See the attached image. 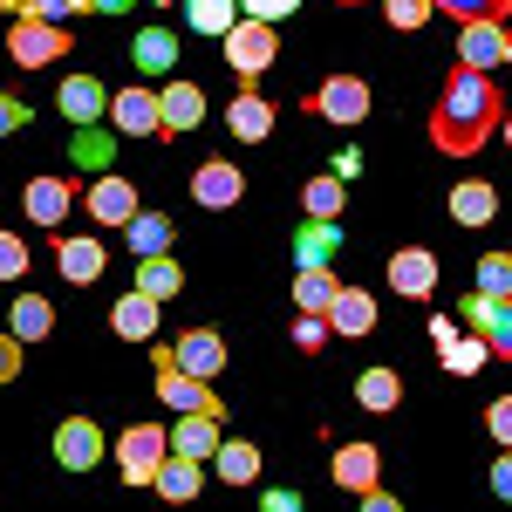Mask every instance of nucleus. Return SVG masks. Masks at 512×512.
Here are the masks:
<instances>
[{
	"label": "nucleus",
	"instance_id": "21",
	"mask_svg": "<svg viewBox=\"0 0 512 512\" xmlns=\"http://www.w3.org/2000/svg\"><path fill=\"white\" fill-rule=\"evenodd\" d=\"M55 267H62V280H103V267H110V253H103V239L96 233H69L62 246H55Z\"/></svg>",
	"mask_w": 512,
	"mask_h": 512
},
{
	"label": "nucleus",
	"instance_id": "6",
	"mask_svg": "<svg viewBox=\"0 0 512 512\" xmlns=\"http://www.w3.org/2000/svg\"><path fill=\"white\" fill-rule=\"evenodd\" d=\"M82 212H89L103 233H123V226L144 212V205H137V185H130V178H117V171H96V185L82 192Z\"/></svg>",
	"mask_w": 512,
	"mask_h": 512
},
{
	"label": "nucleus",
	"instance_id": "2",
	"mask_svg": "<svg viewBox=\"0 0 512 512\" xmlns=\"http://www.w3.org/2000/svg\"><path fill=\"white\" fill-rule=\"evenodd\" d=\"M226 69H233L239 82H260L267 69H274V55H280V35H274V21H253V14H239V28L226 41Z\"/></svg>",
	"mask_w": 512,
	"mask_h": 512
},
{
	"label": "nucleus",
	"instance_id": "15",
	"mask_svg": "<svg viewBox=\"0 0 512 512\" xmlns=\"http://www.w3.org/2000/svg\"><path fill=\"white\" fill-rule=\"evenodd\" d=\"M465 321L492 342V355L512 362V294H472V301H465Z\"/></svg>",
	"mask_w": 512,
	"mask_h": 512
},
{
	"label": "nucleus",
	"instance_id": "9",
	"mask_svg": "<svg viewBox=\"0 0 512 512\" xmlns=\"http://www.w3.org/2000/svg\"><path fill=\"white\" fill-rule=\"evenodd\" d=\"M158 355H171L178 369H192V376L212 383V376L226 369V335H219V328H185V335H178L171 349H158Z\"/></svg>",
	"mask_w": 512,
	"mask_h": 512
},
{
	"label": "nucleus",
	"instance_id": "44",
	"mask_svg": "<svg viewBox=\"0 0 512 512\" xmlns=\"http://www.w3.org/2000/svg\"><path fill=\"white\" fill-rule=\"evenodd\" d=\"M21 355H28V342H21L14 328H0V383H14V376H21Z\"/></svg>",
	"mask_w": 512,
	"mask_h": 512
},
{
	"label": "nucleus",
	"instance_id": "50",
	"mask_svg": "<svg viewBox=\"0 0 512 512\" xmlns=\"http://www.w3.org/2000/svg\"><path fill=\"white\" fill-rule=\"evenodd\" d=\"M499 130H506V144H512V110H506V123H499Z\"/></svg>",
	"mask_w": 512,
	"mask_h": 512
},
{
	"label": "nucleus",
	"instance_id": "46",
	"mask_svg": "<svg viewBox=\"0 0 512 512\" xmlns=\"http://www.w3.org/2000/svg\"><path fill=\"white\" fill-rule=\"evenodd\" d=\"M301 0H239V14H253V21H287Z\"/></svg>",
	"mask_w": 512,
	"mask_h": 512
},
{
	"label": "nucleus",
	"instance_id": "48",
	"mask_svg": "<svg viewBox=\"0 0 512 512\" xmlns=\"http://www.w3.org/2000/svg\"><path fill=\"white\" fill-rule=\"evenodd\" d=\"M492 492L512 499V444H499V458H492Z\"/></svg>",
	"mask_w": 512,
	"mask_h": 512
},
{
	"label": "nucleus",
	"instance_id": "11",
	"mask_svg": "<svg viewBox=\"0 0 512 512\" xmlns=\"http://www.w3.org/2000/svg\"><path fill=\"white\" fill-rule=\"evenodd\" d=\"M158 117H164L158 144H171V137L198 130V123H205V89H198V82H164V89H158Z\"/></svg>",
	"mask_w": 512,
	"mask_h": 512
},
{
	"label": "nucleus",
	"instance_id": "34",
	"mask_svg": "<svg viewBox=\"0 0 512 512\" xmlns=\"http://www.w3.org/2000/svg\"><path fill=\"white\" fill-rule=\"evenodd\" d=\"M7 328H14L21 342H41V335L55 328V308H48V294H14V315H7Z\"/></svg>",
	"mask_w": 512,
	"mask_h": 512
},
{
	"label": "nucleus",
	"instance_id": "32",
	"mask_svg": "<svg viewBox=\"0 0 512 512\" xmlns=\"http://www.w3.org/2000/svg\"><path fill=\"white\" fill-rule=\"evenodd\" d=\"M151 485H158L164 499H178V506H185V499H198V485H205V472H198V458H185V451H171V458L158 465V478H151Z\"/></svg>",
	"mask_w": 512,
	"mask_h": 512
},
{
	"label": "nucleus",
	"instance_id": "31",
	"mask_svg": "<svg viewBox=\"0 0 512 512\" xmlns=\"http://www.w3.org/2000/svg\"><path fill=\"white\" fill-rule=\"evenodd\" d=\"M130 287H144V294L171 301V294H185V267H178L171 253H144V260H137V280H130Z\"/></svg>",
	"mask_w": 512,
	"mask_h": 512
},
{
	"label": "nucleus",
	"instance_id": "10",
	"mask_svg": "<svg viewBox=\"0 0 512 512\" xmlns=\"http://www.w3.org/2000/svg\"><path fill=\"white\" fill-rule=\"evenodd\" d=\"M458 62L492 76V69H506V62H512V35L499 28V21H465V35H458Z\"/></svg>",
	"mask_w": 512,
	"mask_h": 512
},
{
	"label": "nucleus",
	"instance_id": "13",
	"mask_svg": "<svg viewBox=\"0 0 512 512\" xmlns=\"http://www.w3.org/2000/svg\"><path fill=\"white\" fill-rule=\"evenodd\" d=\"M390 294H403V301H431L437 294V253H424V246L390 253Z\"/></svg>",
	"mask_w": 512,
	"mask_h": 512
},
{
	"label": "nucleus",
	"instance_id": "37",
	"mask_svg": "<svg viewBox=\"0 0 512 512\" xmlns=\"http://www.w3.org/2000/svg\"><path fill=\"white\" fill-rule=\"evenodd\" d=\"M110 151H117V137H110V130L76 123V164H82V171H110Z\"/></svg>",
	"mask_w": 512,
	"mask_h": 512
},
{
	"label": "nucleus",
	"instance_id": "30",
	"mask_svg": "<svg viewBox=\"0 0 512 512\" xmlns=\"http://www.w3.org/2000/svg\"><path fill=\"white\" fill-rule=\"evenodd\" d=\"M355 403H362V410H376V417L396 410V403H403V376L383 369V362H376V369H362V376H355Z\"/></svg>",
	"mask_w": 512,
	"mask_h": 512
},
{
	"label": "nucleus",
	"instance_id": "43",
	"mask_svg": "<svg viewBox=\"0 0 512 512\" xmlns=\"http://www.w3.org/2000/svg\"><path fill=\"white\" fill-rule=\"evenodd\" d=\"M28 14H41V21H76V14H89V0H28Z\"/></svg>",
	"mask_w": 512,
	"mask_h": 512
},
{
	"label": "nucleus",
	"instance_id": "1",
	"mask_svg": "<svg viewBox=\"0 0 512 512\" xmlns=\"http://www.w3.org/2000/svg\"><path fill=\"white\" fill-rule=\"evenodd\" d=\"M499 123H506L499 82L485 76V69H465V62H458V69L444 76V96H437V110H431V144L444 158H478Z\"/></svg>",
	"mask_w": 512,
	"mask_h": 512
},
{
	"label": "nucleus",
	"instance_id": "14",
	"mask_svg": "<svg viewBox=\"0 0 512 512\" xmlns=\"http://www.w3.org/2000/svg\"><path fill=\"white\" fill-rule=\"evenodd\" d=\"M192 198L205 205V212H226V205H239V198H246V178H239V164L205 158V164L192 171Z\"/></svg>",
	"mask_w": 512,
	"mask_h": 512
},
{
	"label": "nucleus",
	"instance_id": "3",
	"mask_svg": "<svg viewBox=\"0 0 512 512\" xmlns=\"http://www.w3.org/2000/svg\"><path fill=\"white\" fill-rule=\"evenodd\" d=\"M164 458H171V431H164V424H130V431L117 437V472H123V485H151Z\"/></svg>",
	"mask_w": 512,
	"mask_h": 512
},
{
	"label": "nucleus",
	"instance_id": "4",
	"mask_svg": "<svg viewBox=\"0 0 512 512\" xmlns=\"http://www.w3.org/2000/svg\"><path fill=\"white\" fill-rule=\"evenodd\" d=\"M7 55H14L21 69H48V62L69 55V28H62V21H41V14H21V21L7 28Z\"/></svg>",
	"mask_w": 512,
	"mask_h": 512
},
{
	"label": "nucleus",
	"instance_id": "23",
	"mask_svg": "<svg viewBox=\"0 0 512 512\" xmlns=\"http://www.w3.org/2000/svg\"><path fill=\"white\" fill-rule=\"evenodd\" d=\"M335 253H342V226L308 212V219H301V233H294V267H328Z\"/></svg>",
	"mask_w": 512,
	"mask_h": 512
},
{
	"label": "nucleus",
	"instance_id": "7",
	"mask_svg": "<svg viewBox=\"0 0 512 512\" xmlns=\"http://www.w3.org/2000/svg\"><path fill=\"white\" fill-rule=\"evenodd\" d=\"M431 342H437V362L451 369V376H478L485 362H492V342L485 335H458V321H444V315H431Z\"/></svg>",
	"mask_w": 512,
	"mask_h": 512
},
{
	"label": "nucleus",
	"instance_id": "8",
	"mask_svg": "<svg viewBox=\"0 0 512 512\" xmlns=\"http://www.w3.org/2000/svg\"><path fill=\"white\" fill-rule=\"evenodd\" d=\"M158 403H171L178 417H185V410H219V417H226V403L212 396V383L192 376V369H178L171 355H158Z\"/></svg>",
	"mask_w": 512,
	"mask_h": 512
},
{
	"label": "nucleus",
	"instance_id": "12",
	"mask_svg": "<svg viewBox=\"0 0 512 512\" xmlns=\"http://www.w3.org/2000/svg\"><path fill=\"white\" fill-rule=\"evenodd\" d=\"M96 458H103L96 417H62V424H55V465H62V472H89Z\"/></svg>",
	"mask_w": 512,
	"mask_h": 512
},
{
	"label": "nucleus",
	"instance_id": "29",
	"mask_svg": "<svg viewBox=\"0 0 512 512\" xmlns=\"http://www.w3.org/2000/svg\"><path fill=\"white\" fill-rule=\"evenodd\" d=\"M328 328H335V335H369V328H376V294L342 287V294H335V308H328Z\"/></svg>",
	"mask_w": 512,
	"mask_h": 512
},
{
	"label": "nucleus",
	"instance_id": "49",
	"mask_svg": "<svg viewBox=\"0 0 512 512\" xmlns=\"http://www.w3.org/2000/svg\"><path fill=\"white\" fill-rule=\"evenodd\" d=\"M89 14H130V0H89Z\"/></svg>",
	"mask_w": 512,
	"mask_h": 512
},
{
	"label": "nucleus",
	"instance_id": "28",
	"mask_svg": "<svg viewBox=\"0 0 512 512\" xmlns=\"http://www.w3.org/2000/svg\"><path fill=\"white\" fill-rule=\"evenodd\" d=\"M260 465H267V458H260L246 437H226V444L212 451V472L226 478V485H260Z\"/></svg>",
	"mask_w": 512,
	"mask_h": 512
},
{
	"label": "nucleus",
	"instance_id": "40",
	"mask_svg": "<svg viewBox=\"0 0 512 512\" xmlns=\"http://www.w3.org/2000/svg\"><path fill=\"white\" fill-rule=\"evenodd\" d=\"M328 335H335V328H328V315H308V308H294V349H328Z\"/></svg>",
	"mask_w": 512,
	"mask_h": 512
},
{
	"label": "nucleus",
	"instance_id": "36",
	"mask_svg": "<svg viewBox=\"0 0 512 512\" xmlns=\"http://www.w3.org/2000/svg\"><path fill=\"white\" fill-rule=\"evenodd\" d=\"M342 198H349V178H308V192H301V212H315V219H342Z\"/></svg>",
	"mask_w": 512,
	"mask_h": 512
},
{
	"label": "nucleus",
	"instance_id": "24",
	"mask_svg": "<svg viewBox=\"0 0 512 512\" xmlns=\"http://www.w3.org/2000/svg\"><path fill=\"white\" fill-rule=\"evenodd\" d=\"M55 103H62V117H69V123H96V117H110V89H103L96 76H69Z\"/></svg>",
	"mask_w": 512,
	"mask_h": 512
},
{
	"label": "nucleus",
	"instance_id": "19",
	"mask_svg": "<svg viewBox=\"0 0 512 512\" xmlns=\"http://www.w3.org/2000/svg\"><path fill=\"white\" fill-rule=\"evenodd\" d=\"M328 472H335V485H342V492H355V499H362V492H376V478H383V451H376V444H342Z\"/></svg>",
	"mask_w": 512,
	"mask_h": 512
},
{
	"label": "nucleus",
	"instance_id": "25",
	"mask_svg": "<svg viewBox=\"0 0 512 512\" xmlns=\"http://www.w3.org/2000/svg\"><path fill=\"white\" fill-rule=\"evenodd\" d=\"M130 62H137L144 76H171V69H178V35H171V28H137Z\"/></svg>",
	"mask_w": 512,
	"mask_h": 512
},
{
	"label": "nucleus",
	"instance_id": "27",
	"mask_svg": "<svg viewBox=\"0 0 512 512\" xmlns=\"http://www.w3.org/2000/svg\"><path fill=\"white\" fill-rule=\"evenodd\" d=\"M342 287H349V280H335L328 267H294V308H308V315H328Z\"/></svg>",
	"mask_w": 512,
	"mask_h": 512
},
{
	"label": "nucleus",
	"instance_id": "5",
	"mask_svg": "<svg viewBox=\"0 0 512 512\" xmlns=\"http://www.w3.org/2000/svg\"><path fill=\"white\" fill-rule=\"evenodd\" d=\"M369 103H376V96H369L362 76H328L315 96H308V110H315L321 123H335V130H355V123L369 117Z\"/></svg>",
	"mask_w": 512,
	"mask_h": 512
},
{
	"label": "nucleus",
	"instance_id": "35",
	"mask_svg": "<svg viewBox=\"0 0 512 512\" xmlns=\"http://www.w3.org/2000/svg\"><path fill=\"white\" fill-rule=\"evenodd\" d=\"M123 239H130L137 260H144V253H171V219H164V212H137V219L123 226Z\"/></svg>",
	"mask_w": 512,
	"mask_h": 512
},
{
	"label": "nucleus",
	"instance_id": "41",
	"mask_svg": "<svg viewBox=\"0 0 512 512\" xmlns=\"http://www.w3.org/2000/svg\"><path fill=\"white\" fill-rule=\"evenodd\" d=\"M478 294H512V253H485L478 260Z\"/></svg>",
	"mask_w": 512,
	"mask_h": 512
},
{
	"label": "nucleus",
	"instance_id": "16",
	"mask_svg": "<svg viewBox=\"0 0 512 512\" xmlns=\"http://www.w3.org/2000/svg\"><path fill=\"white\" fill-rule=\"evenodd\" d=\"M226 130H233L239 144H260V137H274V103H267L253 82H239V96L226 103Z\"/></svg>",
	"mask_w": 512,
	"mask_h": 512
},
{
	"label": "nucleus",
	"instance_id": "47",
	"mask_svg": "<svg viewBox=\"0 0 512 512\" xmlns=\"http://www.w3.org/2000/svg\"><path fill=\"white\" fill-rule=\"evenodd\" d=\"M14 130H28V103L0 89V137H14Z\"/></svg>",
	"mask_w": 512,
	"mask_h": 512
},
{
	"label": "nucleus",
	"instance_id": "42",
	"mask_svg": "<svg viewBox=\"0 0 512 512\" xmlns=\"http://www.w3.org/2000/svg\"><path fill=\"white\" fill-rule=\"evenodd\" d=\"M0 280H28V239L0 233Z\"/></svg>",
	"mask_w": 512,
	"mask_h": 512
},
{
	"label": "nucleus",
	"instance_id": "33",
	"mask_svg": "<svg viewBox=\"0 0 512 512\" xmlns=\"http://www.w3.org/2000/svg\"><path fill=\"white\" fill-rule=\"evenodd\" d=\"M185 28L192 35H233L239 28V0H185Z\"/></svg>",
	"mask_w": 512,
	"mask_h": 512
},
{
	"label": "nucleus",
	"instance_id": "52",
	"mask_svg": "<svg viewBox=\"0 0 512 512\" xmlns=\"http://www.w3.org/2000/svg\"><path fill=\"white\" fill-rule=\"evenodd\" d=\"M342 7H355V0H342Z\"/></svg>",
	"mask_w": 512,
	"mask_h": 512
},
{
	"label": "nucleus",
	"instance_id": "39",
	"mask_svg": "<svg viewBox=\"0 0 512 512\" xmlns=\"http://www.w3.org/2000/svg\"><path fill=\"white\" fill-rule=\"evenodd\" d=\"M437 14H458V21H506L512 0H437Z\"/></svg>",
	"mask_w": 512,
	"mask_h": 512
},
{
	"label": "nucleus",
	"instance_id": "45",
	"mask_svg": "<svg viewBox=\"0 0 512 512\" xmlns=\"http://www.w3.org/2000/svg\"><path fill=\"white\" fill-rule=\"evenodd\" d=\"M485 431L499 437V444H512V396H492L485 403Z\"/></svg>",
	"mask_w": 512,
	"mask_h": 512
},
{
	"label": "nucleus",
	"instance_id": "22",
	"mask_svg": "<svg viewBox=\"0 0 512 512\" xmlns=\"http://www.w3.org/2000/svg\"><path fill=\"white\" fill-rule=\"evenodd\" d=\"M226 444V431H219V410H185L178 424H171V451H185V458H212Z\"/></svg>",
	"mask_w": 512,
	"mask_h": 512
},
{
	"label": "nucleus",
	"instance_id": "38",
	"mask_svg": "<svg viewBox=\"0 0 512 512\" xmlns=\"http://www.w3.org/2000/svg\"><path fill=\"white\" fill-rule=\"evenodd\" d=\"M437 14V0H383V21H390L396 35H410V28H424Z\"/></svg>",
	"mask_w": 512,
	"mask_h": 512
},
{
	"label": "nucleus",
	"instance_id": "17",
	"mask_svg": "<svg viewBox=\"0 0 512 512\" xmlns=\"http://www.w3.org/2000/svg\"><path fill=\"white\" fill-rule=\"evenodd\" d=\"M110 123H117L123 137H158L164 117H158V89H123V96H110Z\"/></svg>",
	"mask_w": 512,
	"mask_h": 512
},
{
	"label": "nucleus",
	"instance_id": "20",
	"mask_svg": "<svg viewBox=\"0 0 512 512\" xmlns=\"http://www.w3.org/2000/svg\"><path fill=\"white\" fill-rule=\"evenodd\" d=\"M21 205H28L35 226H62V219L76 212V185H69V178H28Z\"/></svg>",
	"mask_w": 512,
	"mask_h": 512
},
{
	"label": "nucleus",
	"instance_id": "26",
	"mask_svg": "<svg viewBox=\"0 0 512 512\" xmlns=\"http://www.w3.org/2000/svg\"><path fill=\"white\" fill-rule=\"evenodd\" d=\"M451 219H458V226H492V219H499V192H492L485 178L451 185Z\"/></svg>",
	"mask_w": 512,
	"mask_h": 512
},
{
	"label": "nucleus",
	"instance_id": "51",
	"mask_svg": "<svg viewBox=\"0 0 512 512\" xmlns=\"http://www.w3.org/2000/svg\"><path fill=\"white\" fill-rule=\"evenodd\" d=\"M158 7H171V0H158Z\"/></svg>",
	"mask_w": 512,
	"mask_h": 512
},
{
	"label": "nucleus",
	"instance_id": "18",
	"mask_svg": "<svg viewBox=\"0 0 512 512\" xmlns=\"http://www.w3.org/2000/svg\"><path fill=\"white\" fill-rule=\"evenodd\" d=\"M158 294H144V287H130V294H117V308H110V328H117L123 342H151L158 335Z\"/></svg>",
	"mask_w": 512,
	"mask_h": 512
}]
</instances>
